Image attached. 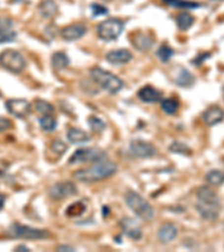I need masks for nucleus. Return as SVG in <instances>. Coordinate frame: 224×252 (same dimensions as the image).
<instances>
[{
	"mask_svg": "<svg viewBox=\"0 0 224 252\" xmlns=\"http://www.w3.org/2000/svg\"><path fill=\"white\" fill-rule=\"evenodd\" d=\"M90 74H91L92 80L100 88H102L103 90L111 93V94H117V93H119L125 88L124 81L120 78H118L117 75L99 66L91 68Z\"/></svg>",
	"mask_w": 224,
	"mask_h": 252,
	"instance_id": "nucleus-3",
	"label": "nucleus"
},
{
	"mask_svg": "<svg viewBox=\"0 0 224 252\" xmlns=\"http://www.w3.org/2000/svg\"><path fill=\"white\" fill-rule=\"evenodd\" d=\"M205 180L212 186H219L224 183V172L219 169H212L205 175Z\"/></svg>",
	"mask_w": 224,
	"mask_h": 252,
	"instance_id": "nucleus-25",
	"label": "nucleus"
},
{
	"mask_svg": "<svg viewBox=\"0 0 224 252\" xmlns=\"http://www.w3.org/2000/svg\"><path fill=\"white\" fill-rule=\"evenodd\" d=\"M177 227L172 223H167V224L160 226V229L157 232V237L161 243H169L177 237Z\"/></svg>",
	"mask_w": 224,
	"mask_h": 252,
	"instance_id": "nucleus-18",
	"label": "nucleus"
},
{
	"mask_svg": "<svg viewBox=\"0 0 224 252\" xmlns=\"http://www.w3.org/2000/svg\"><path fill=\"white\" fill-rule=\"evenodd\" d=\"M105 59H107L108 62L113 65H120L130 62L132 60V54L130 51L121 48V50L110 51L107 56H105Z\"/></svg>",
	"mask_w": 224,
	"mask_h": 252,
	"instance_id": "nucleus-15",
	"label": "nucleus"
},
{
	"mask_svg": "<svg viewBox=\"0 0 224 252\" xmlns=\"http://www.w3.org/2000/svg\"><path fill=\"white\" fill-rule=\"evenodd\" d=\"M85 211V205L82 202H76L74 204L70 205V207L66 210V215L68 217H77V215L82 214Z\"/></svg>",
	"mask_w": 224,
	"mask_h": 252,
	"instance_id": "nucleus-33",
	"label": "nucleus"
},
{
	"mask_svg": "<svg viewBox=\"0 0 224 252\" xmlns=\"http://www.w3.org/2000/svg\"><path fill=\"white\" fill-rule=\"evenodd\" d=\"M169 150L174 154H182V155L191 153V149H190L189 146L184 144V142H179V141L173 142V144L170 145Z\"/></svg>",
	"mask_w": 224,
	"mask_h": 252,
	"instance_id": "nucleus-31",
	"label": "nucleus"
},
{
	"mask_svg": "<svg viewBox=\"0 0 224 252\" xmlns=\"http://www.w3.org/2000/svg\"><path fill=\"white\" fill-rule=\"evenodd\" d=\"M66 137H67V140L74 145H82L91 139L88 132H85L84 130L79 129V128L68 129Z\"/></svg>",
	"mask_w": 224,
	"mask_h": 252,
	"instance_id": "nucleus-20",
	"label": "nucleus"
},
{
	"mask_svg": "<svg viewBox=\"0 0 224 252\" xmlns=\"http://www.w3.org/2000/svg\"><path fill=\"white\" fill-rule=\"evenodd\" d=\"M52 65L55 70H64L70 65V59L63 52H56L52 56Z\"/></svg>",
	"mask_w": 224,
	"mask_h": 252,
	"instance_id": "nucleus-22",
	"label": "nucleus"
},
{
	"mask_svg": "<svg viewBox=\"0 0 224 252\" xmlns=\"http://www.w3.org/2000/svg\"><path fill=\"white\" fill-rule=\"evenodd\" d=\"M0 96H1V92H0Z\"/></svg>",
	"mask_w": 224,
	"mask_h": 252,
	"instance_id": "nucleus-42",
	"label": "nucleus"
},
{
	"mask_svg": "<svg viewBox=\"0 0 224 252\" xmlns=\"http://www.w3.org/2000/svg\"><path fill=\"white\" fill-rule=\"evenodd\" d=\"M16 36H17V32H8V34H0V44L14 42L16 39Z\"/></svg>",
	"mask_w": 224,
	"mask_h": 252,
	"instance_id": "nucleus-36",
	"label": "nucleus"
},
{
	"mask_svg": "<svg viewBox=\"0 0 224 252\" xmlns=\"http://www.w3.org/2000/svg\"><path fill=\"white\" fill-rule=\"evenodd\" d=\"M125 23L118 18H110L100 23L97 26V36L105 42L116 40L122 34Z\"/></svg>",
	"mask_w": 224,
	"mask_h": 252,
	"instance_id": "nucleus-7",
	"label": "nucleus"
},
{
	"mask_svg": "<svg viewBox=\"0 0 224 252\" xmlns=\"http://www.w3.org/2000/svg\"><path fill=\"white\" fill-rule=\"evenodd\" d=\"M178 108L179 102L176 99H173V97H167V99L161 101V109L167 115H174V113H176Z\"/></svg>",
	"mask_w": 224,
	"mask_h": 252,
	"instance_id": "nucleus-28",
	"label": "nucleus"
},
{
	"mask_svg": "<svg viewBox=\"0 0 224 252\" xmlns=\"http://www.w3.org/2000/svg\"><path fill=\"white\" fill-rule=\"evenodd\" d=\"M131 42L136 50L142 52L150 50L154 45V39L149 35L144 34V32H138L137 35H134Z\"/></svg>",
	"mask_w": 224,
	"mask_h": 252,
	"instance_id": "nucleus-19",
	"label": "nucleus"
},
{
	"mask_svg": "<svg viewBox=\"0 0 224 252\" xmlns=\"http://www.w3.org/2000/svg\"><path fill=\"white\" fill-rule=\"evenodd\" d=\"M34 108L35 110L42 116L53 115L55 110L54 107H53V104H51L50 102H47V101L45 100H36L34 103Z\"/></svg>",
	"mask_w": 224,
	"mask_h": 252,
	"instance_id": "nucleus-27",
	"label": "nucleus"
},
{
	"mask_svg": "<svg viewBox=\"0 0 224 252\" xmlns=\"http://www.w3.org/2000/svg\"><path fill=\"white\" fill-rule=\"evenodd\" d=\"M88 28L83 24H73V25L64 27L62 31H61V36L64 40H67V42H73V40L80 39L81 37L87 34Z\"/></svg>",
	"mask_w": 224,
	"mask_h": 252,
	"instance_id": "nucleus-13",
	"label": "nucleus"
},
{
	"mask_svg": "<svg viewBox=\"0 0 224 252\" xmlns=\"http://www.w3.org/2000/svg\"><path fill=\"white\" fill-rule=\"evenodd\" d=\"M77 193V188L72 182L56 183L50 189V196L53 200H64V198L73 196Z\"/></svg>",
	"mask_w": 224,
	"mask_h": 252,
	"instance_id": "nucleus-10",
	"label": "nucleus"
},
{
	"mask_svg": "<svg viewBox=\"0 0 224 252\" xmlns=\"http://www.w3.org/2000/svg\"><path fill=\"white\" fill-rule=\"evenodd\" d=\"M15 251L16 252H19V251H30V248H27L26 246H23V245H19L15 248Z\"/></svg>",
	"mask_w": 224,
	"mask_h": 252,
	"instance_id": "nucleus-39",
	"label": "nucleus"
},
{
	"mask_svg": "<svg viewBox=\"0 0 224 252\" xmlns=\"http://www.w3.org/2000/svg\"><path fill=\"white\" fill-rule=\"evenodd\" d=\"M195 19L192 15L190 13H186V11H183V13L178 14L176 16V24L177 27L181 31H187L190 30L191 27L193 26Z\"/></svg>",
	"mask_w": 224,
	"mask_h": 252,
	"instance_id": "nucleus-23",
	"label": "nucleus"
},
{
	"mask_svg": "<svg viewBox=\"0 0 224 252\" xmlns=\"http://www.w3.org/2000/svg\"><path fill=\"white\" fill-rule=\"evenodd\" d=\"M11 126H13V124H11V121L9 119H7L5 117H0V132L10 129Z\"/></svg>",
	"mask_w": 224,
	"mask_h": 252,
	"instance_id": "nucleus-37",
	"label": "nucleus"
},
{
	"mask_svg": "<svg viewBox=\"0 0 224 252\" xmlns=\"http://www.w3.org/2000/svg\"><path fill=\"white\" fill-rule=\"evenodd\" d=\"M38 123L40 125V128L45 131L51 132L53 130L56 129V126H58V121H56V118L53 115H45L42 116L38 119Z\"/></svg>",
	"mask_w": 224,
	"mask_h": 252,
	"instance_id": "nucleus-26",
	"label": "nucleus"
},
{
	"mask_svg": "<svg viewBox=\"0 0 224 252\" xmlns=\"http://www.w3.org/2000/svg\"><path fill=\"white\" fill-rule=\"evenodd\" d=\"M5 105L11 116L19 119L26 118L32 111V104L25 99H9L6 101Z\"/></svg>",
	"mask_w": 224,
	"mask_h": 252,
	"instance_id": "nucleus-9",
	"label": "nucleus"
},
{
	"mask_svg": "<svg viewBox=\"0 0 224 252\" xmlns=\"http://www.w3.org/2000/svg\"><path fill=\"white\" fill-rule=\"evenodd\" d=\"M118 172V166L113 161L110 160H100L96 161L92 166L88 168H82L76 170L73 174V177L80 182L95 183L105 180Z\"/></svg>",
	"mask_w": 224,
	"mask_h": 252,
	"instance_id": "nucleus-2",
	"label": "nucleus"
},
{
	"mask_svg": "<svg viewBox=\"0 0 224 252\" xmlns=\"http://www.w3.org/2000/svg\"><path fill=\"white\" fill-rule=\"evenodd\" d=\"M0 65L15 74L22 73L26 67V61L18 51L7 48L0 53Z\"/></svg>",
	"mask_w": 224,
	"mask_h": 252,
	"instance_id": "nucleus-6",
	"label": "nucleus"
},
{
	"mask_svg": "<svg viewBox=\"0 0 224 252\" xmlns=\"http://www.w3.org/2000/svg\"><path fill=\"white\" fill-rule=\"evenodd\" d=\"M130 150L132 155L139 158H152L158 154L157 148L148 141L134 139L130 142Z\"/></svg>",
	"mask_w": 224,
	"mask_h": 252,
	"instance_id": "nucleus-11",
	"label": "nucleus"
},
{
	"mask_svg": "<svg viewBox=\"0 0 224 252\" xmlns=\"http://www.w3.org/2000/svg\"><path fill=\"white\" fill-rule=\"evenodd\" d=\"M8 235L14 239L23 240H44L51 237V232L44 229H35L19 223H13L8 229Z\"/></svg>",
	"mask_w": 224,
	"mask_h": 252,
	"instance_id": "nucleus-5",
	"label": "nucleus"
},
{
	"mask_svg": "<svg viewBox=\"0 0 224 252\" xmlns=\"http://www.w3.org/2000/svg\"><path fill=\"white\" fill-rule=\"evenodd\" d=\"M166 5L177 8V9H196L201 7V3L195 1H189V0H164Z\"/></svg>",
	"mask_w": 224,
	"mask_h": 252,
	"instance_id": "nucleus-24",
	"label": "nucleus"
},
{
	"mask_svg": "<svg viewBox=\"0 0 224 252\" xmlns=\"http://www.w3.org/2000/svg\"><path fill=\"white\" fill-rule=\"evenodd\" d=\"M156 54H157L158 58H160L161 62L166 63V62H168L170 59H172V56L174 55V51L169 46L161 45L160 48H158Z\"/></svg>",
	"mask_w": 224,
	"mask_h": 252,
	"instance_id": "nucleus-29",
	"label": "nucleus"
},
{
	"mask_svg": "<svg viewBox=\"0 0 224 252\" xmlns=\"http://www.w3.org/2000/svg\"><path fill=\"white\" fill-rule=\"evenodd\" d=\"M5 202H6V196L0 193V211H1L3 209V206H5Z\"/></svg>",
	"mask_w": 224,
	"mask_h": 252,
	"instance_id": "nucleus-40",
	"label": "nucleus"
},
{
	"mask_svg": "<svg viewBox=\"0 0 224 252\" xmlns=\"http://www.w3.org/2000/svg\"><path fill=\"white\" fill-rule=\"evenodd\" d=\"M196 210L198 214L207 221H215L221 213V202L218 193L210 186L203 185L196 192Z\"/></svg>",
	"mask_w": 224,
	"mask_h": 252,
	"instance_id": "nucleus-1",
	"label": "nucleus"
},
{
	"mask_svg": "<svg viewBox=\"0 0 224 252\" xmlns=\"http://www.w3.org/2000/svg\"><path fill=\"white\" fill-rule=\"evenodd\" d=\"M92 8V14L93 16H103L108 14V9L102 5H99V3H95V5L91 6Z\"/></svg>",
	"mask_w": 224,
	"mask_h": 252,
	"instance_id": "nucleus-35",
	"label": "nucleus"
},
{
	"mask_svg": "<svg viewBox=\"0 0 224 252\" xmlns=\"http://www.w3.org/2000/svg\"><path fill=\"white\" fill-rule=\"evenodd\" d=\"M203 121L207 126H215L220 123H222L224 119V111L218 105H213V107L207 108L206 110L203 112L202 115Z\"/></svg>",
	"mask_w": 224,
	"mask_h": 252,
	"instance_id": "nucleus-14",
	"label": "nucleus"
},
{
	"mask_svg": "<svg viewBox=\"0 0 224 252\" xmlns=\"http://www.w3.org/2000/svg\"><path fill=\"white\" fill-rule=\"evenodd\" d=\"M39 14L43 16L45 19H50L54 17L58 13V5H56L54 0H43L38 6Z\"/></svg>",
	"mask_w": 224,
	"mask_h": 252,
	"instance_id": "nucleus-21",
	"label": "nucleus"
},
{
	"mask_svg": "<svg viewBox=\"0 0 224 252\" xmlns=\"http://www.w3.org/2000/svg\"><path fill=\"white\" fill-rule=\"evenodd\" d=\"M120 226L128 238L132 240H140L142 238V230L134 219L131 218H124L120 221Z\"/></svg>",
	"mask_w": 224,
	"mask_h": 252,
	"instance_id": "nucleus-12",
	"label": "nucleus"
},
{
	"mask_svg": "<svg viewBox=\"0 0 224 252\" xmlns=\"http://www.w3.org/2000/svg\"><path fill=\"white\" fill-rule=\"evenodd\" d=\"M174 80L175 83L182 88H190L195 83L194 75L185 67H178Z\"/></svg>",
	"mask_w": 224,
	"mask_h": 252,
	"instance_id": "nucleus-17",
	"label": "nucleus"
},
{
	"mask_svg": "<svg viewBox=\"0 0 224 252\" xmlns=\"http://www.w3.org/2000/svg\"><path fill=\"white\" fill-rule=\"evenodd\" d=\"M75 249L70 246H60L58 248V251H74Z\"/></svg>",
	"mask_w": 224,
	"mask_h": 252,
	"instance_id": "nucleus-38",
	"label": "nucleus"
},
{
	"mask_svg": "<svg viewBox=\"0 0 224 252\" xmlns=\"http://www.w3.org/2000/svg\"><path fill=\"white\" fill-rule=\"evenodd\" d=\"M14 22L13 19L8 17H0V34H8L14 32Z\"/></svg>",
	"mask_w": 224,
	"mask_h": 252,
	"instance_id": "nucleus-32",
	"label": "nucleus"
},
{
	"mask_svg": "<svg viewBox=\"0 0 224 252\" xmlns=\"http://www.w3.org/2000/svg\"><path fill=\"white\" fill-rule=\"evenodd\" d=\"M213 1H223V0H213Z\"/></svg>",
	"mask_w": 224,
	"mask_h": 252,
	"instance_id": "nucleus-41",
	"label": "nucleus"
},
{
	"mask_svg": "<svg viewBox=\"0 0 224 252\" xmlns=\"http://www.w3.org/2000/svg\"><path fill=\"white\" fill-rule=\"evenodd\" d=\"M126 203L131 209L132 212L144 221H152L155 218V211L153 206L134 190H128L126 193Z\"/></svg>",
	"mask_w": 224,
	"mask_h": 252,
	"instance_id": "nucleus-4",
	"label": "nucleus"
},
{
	"mask_svg": "<svg viewBox=\"0 0 224 252\" xmlns=\"http://www.w3.org/2000/svg\"><path fill=\"white\" fill-rule=\"evenodd\" d=\"M107 154H105L102 149L96 147H89V148H81L77 149L76 152L70 157L68 159V164L75 165V164H82V162H89V161H100L105 159Z\"/></svg>",
	"mask_w": 224,
	"mask_h": 252,
	"instance_id": "nucleus-8",
	"label": "nucleus"
},
{
	"mask_svg": "<svg viewBox=\"0 0 224 252\" xmlns=\"http://www.w3.org/2000/svg\"><path fill=\"white\" fill-rule=\"evenodd\" d=\"M88 123H89L90 128H91L92 131L95 132H101L105 129V124L97 117H95V116L90 117Z\"/></svg>",
	"mask_w": 224,
	"mask_h": 252,
	"instance_id": "nucleus-30",
	"label": "nucleus"
},
{
	"mask_svg": "<svg viewBox=\"0 0 224 252\" xmlns=\"http://www.w3.org/2000/svg\"><path fill=\"white\" fill-rule=\"evenodd\" d=\"M51 149H52V152H53V153H55V154H56V155L62 156L63 154L67 150V146L65 145L62 140H60V139H55L54 141L52 142V145H51Z\"/></svg>",
	"mask_w": 224,
	"mask_h": 252,
	"instance_id": "nucleus-34",
	"label": "nucleus"
},
{
	"mask_svg": "<svg viewBox=\"0 0 224 252\" xmlns=\"http://www.w3.org/2000/svg\"><path fill=\"white\" fill-rule=\"evenodd\" d=\"M137 95L142 102L155 103L160 101L162 93L160 90H157V89L150 87V85H146V87H142L140 90L138 91Z\"/></svg>",
	"mask_w": 224,
	"mask_h": 252,
	"instance_id": "nucleus-16",
	"label": "nucleus"
}]
</instances>
